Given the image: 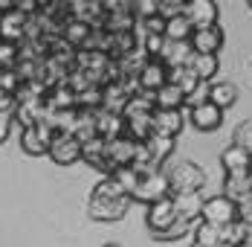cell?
I'll return each instance as SVG.
<instances>
[{
    "instance_id": "1",
    "label": "cell",
    "mask_w": 252,
    "mask_h": 247,
    "mask_svg": "<svg viewBox=\"0 0 252 247\" xmlns=\"http://www.w3.org/2000/svg\"><path fill=\"white\" fill-rule=\"evenodd\" d=\"M130 204H133L130 192H127L113 174H104L99 183L90 189L87 215H90L93 221H119V218H125V212H127Z\"/></svg>"
},
{
    "instance_id": "2",
    "label": "cell",
    "mask_w": 252,
    "mask_h": 247,
    "mask_svg": "<svg viewBox=\"0 0 252 247\" xmlns=\"http://www.w3.org/2000/svg\"><path fill=\"white\" fill-rule=\"evenodd\" d=\"M171 195V183H168V172L165 169H154V172H139L136 186L130 189V198L136 204H154L159 198Z\"/></svg>"
},
{
    "instance_id": "3",
    "label": "cell",
    "mask_w": 252,
    "mask_h": 247,
    "mask_svg": "<svg viewBox=\"0 0 252 247\" xmlns=\"http://www.w3.org/2000/svg\"><path fill=\"white\" fill-rule=\"evenodd\" d=\"M168 172V183L171 192H191V189H203L206 186V172L191 160H177Z\"/></svg>"
},
{
    "instance_id": "4",
    "label": "cell",
    "mask_w": 252,
    "mask_h": 247,
    "mask_svg": "<svg viewBox=\"0 0 252 247\" xmlns=\"http://www.w3.org/2000/svg\"><path fill=\"white\" fill-rule=\"evenodd\" d=\"M55 134L58 131L50 123H44V120L35 123V125H26V128H21V148H24L29 157H41V154L50 151V143H52Z\"/></svg>"
},
{
    "instance_id": "5",
    "label": "cell",
    "mask_w": 252,
    "mask_h": 247,
    "mask_svg": "<svg viewBox=\"0 0 252 247\" xmlns=\"http://www.w3.org/2000/svg\"><path fill=\"white\" fill-rule=\"evenodd\" d=\"M47 157L55 166H73V163L81 160V140H78L76 134H70V131H58L52 137Z\"/></svg>"
},
{
    "instance_id": "6",
    "label": "cell",
    "mask_w": 252,
    "mask_h": 247,
    "mask_svg": "<svg viewBox=\"0 0 252 247\" xmlns=\"http://www.w3.org/2000/svg\"><path fill=\"white\" fill-rule=\"evenodd\" d=\"M189 125H194L203 134H206V131H218V128L223 125V108L215 105L209 96L200 99V102L189 105Z\"/></svg>"
},
{
    "instance_id": "7",
    "label": "cell",
    "mask_w": 252,
    "mask_h": 247,
    "mask_svg": "<svg viewBox=\"0 0 252 247\" xmlns=\"http://www.w3.org/2000/svg\"><path fill=\"white\" fill-rule=\"evenodd\" d=\"M145 221H148V230H151L154 236L171 230V227L180 221L177 206H174V198L165 195V198H159V201H154V204H148V215H145Z\"/></svg>"
},
{
    "instance_id": "8",
    "label": "cell",
    "mask_w": 252,
    "mask_h": 247,
    "mask_svg": "<svg viewBox=\"0 0 252 247\" xmlns=\"http://www.w3.org/2000/svg\"><path fill=\"white\" fill-rule=\"evenodd\" d=\"M200 218L206 221L218 224V227H223V224L235 221L238 218V212H235V201L229 195H212V198H203V212Z\"/></svg>"
},
{
    "instance_id": "9",
    "label": "cell",
    "mask_w": 252,
    "mask_h": 247,
    "mask_svg": "<svg viewBox=\"0 0 252 247\" xmlns=\"http://www.w3.org/2000/svg\"><path fill=\"white\" fill-rule=\"evenodd\" d=\"M81 160H84L87 166H93V169L104 172V174H113L110 163H107V140L99 137V134L81 140Z\"/></svg>"
},
{
    "instance_id": "10",
    "label": "cell",
    "mask_w": 252,
    "mask_h": 247,
    "mask_svg": "<svg viewBox=\"0 0 252 247\" xmlns=\"http://www.w3.org/2000/svg\"><path fill=\"white\" fill-rule=\"evenodd\" d=\"M136 143L130 134H119L113 140H107V163L110 169H119V166H130L133 157H136Z\"/></svg>"
},
{
    "instance_id": "11",
    "label": "cell",
    "mask_w": 252,
    "mask_h": 247,
    "mask_svg": "<svg viewBox=\"0 0 252 247\" xmlns=\"http://www.w3.org/2000/svg\"><path fill=\"white\" fill-rule=\"evenodd\" d=\"M226 44V35L220 24H209V26H194L191 32V47L194 52H220Z\"/></svg>"
},
{
    "instance_id": "12",
    "label": "cell",
    "mask_w": 252,
    "mask_h": 247,
    "mask_svg": "<svg viewBox=\"0 0 252 247\" xmlns=\"http://www.w3.org/2000/svg\"><path fill=\"white\" fill-rule=\"evenodd\" d=\"M186 123L189 120L183 117V108H154V131L157 134L177 137V134H183Z\"/></svg>"
},
{
    "instance_id": "13",
    "label": "cell",
    "mask_w": 252,
    "mask_h": 247,
    "mask_svg": "<svg viewBox=\"0 0 252 247\" xmlns=\"http://www.w3.org/2000/svg\"><path fill=\"white\" fill-rule=\"evenodd\" d=\"M183 15L194 26H209V24H218L220 9H218V0H186Z\"/></svg>"
},
{
    "instance_id": "14",
    "label": "cell",
    "mask_w": 252,
    "mask_h": 247,
    "mask_svg": "<svg viewBox=\"0 0 252 247\" xmlns=\"http://www.w3.org/2000/svg\"><path fill=\"white\" fill-rule=\"evenodd\" d=\"M24 26H26V12L24 9H6L0 12V41H24Z\"/></svg>"
},
{
    "instance_id": "15",
    "label": "cell",
    "mask_w": 252,
    "mask_h": 247,
    "mask_svg": "<svg viewBox=\"0 0 252 247\" xmlns=\"http://www.w3.org/2000/svg\"><path fill=\"white\" fill-rule=\"evenodd\" d=\"M220 166L226 174H247L252 166V154L247 148H241L238 143H232L220 151Z\"/></svg>"
},
{
    "instance_id": "16",
    "label": "cell",
    "mask_w": 252,
    "mask_h": 247,
    "mask_svg": "<svg viewBox=\"0 0 252 247\" xmlns=\"http://www.w3.org/2000/svg\"><path fill=\"white\" fill-rule=\"evenodd\" d=\"M168 82L180 84V87L186 90L189 102H191V99L197 96V93H200V87L206 84V82H203L200 76H197L194 70H191V64H177V67H168ZM189 102H186V105H189Z\"/></svg>"
},
{
    "instance_id": "17",
    "label": "cell",
    "mask_w": 252,
    "mask_h": 247,
    "mask_svg": "<svg viewBox=\"0 0 252 247\" xmlns=\"http://www.w3.org/2000/svg\"><path fill=\"white\" fill-rule=\"evenodd\" d=\"M174 198V206H177V215L186 218V221H197L203 212V195L200 189H191V192H171Z\"/></svg>"
},
{
    "instance_id": "18",
    "label": "cell",
    "mask_w": 252,
    "mask_h": 247,
    "mask_svg": "<svg viewBox=\"0 0 252 247\" xmlns=\"http://www.w3.org/2000/svg\"><path fill=\"white\" fill-rule=\"evenodd\" d=\"M191 55H194L191 38H183V41L165 38V47H162V55H159V58L165 61V67H177V64H189Z\"/></svg>"
},
{
    "instance_id": "19",
    "label": "cell",
    "mask_w": 252,
    "mask_h": 247,
    "mask_svg": "<svg viewBox=\"0 0 252 247\" xmlns=\"http://www.w3.org/2000/svg\"><path fill=\"white\" fill-rule=\"evenodd\" d=\"M96 134L104 140H113L119 134H125V114H113V111H96Z\"/></svg>"
},
{
    "instance_id": "20",
    "label": "cell",
    "mask_w": 252,
    "mask_h": 247,
    "mask_svg": "<svg viewBox=\"0 0 252 247\" xmlns=\"http://www.w3.org/2000/svg\"><path fill=\"white\" fill-rule=\"evenodd\" d=\"M165 82H168V67H165L162 58H151V61L142 67V73H139V84H142V90H154V93H157Z\"/></svg>"
},
{
    "instance_id": "21",
    "label": "cell",
    "mask_w": 252,
    "mask_h": 247,
    "mask_svg": "<svg viewBox=\"0 0 252 247\" xmlns=\"http://www.w3.org/2000/svg\"><path fill=\"white\" fill-rule=\"evenodd\" d=\"M90 32H93V26L87 24V21H81V18H64V24H61V35H64L76 49H81L87 44Z\"/></svg>"
},
{
    "instance_id": "22",
    "label": "cell",
    "mask_w": 252,
    "mask_h": 247,
    "mask_svg": "<svg viewBox=\"0 0 252 247\" xmlns=\"http://www.w3.org/2000/svg\"><path fill=\"white\" fill-rule=\"evenodd\" d=\"M127 93L119 82H107L104 90H101V108L104 111H113V114H125V105H127Z\"/></svg>"
},
{
    "instance_id": "23",
    "label": "cell",
    "mask_w": 252,
    "mask_h": 247,
    "mask_svg": "<svg viewBox=\"0 0 252 247\" xmlns=\"http://www.w3.org/2000/svg\"><path fill=\"white\" fill-rule=\"evenodd\" d=\"M47 105H50L52 111H67V108H78L76 102V90L67 84V82H61V84H55L47 90Z\"/></svg>"
},
{
    "instance_id": "24",
    "label": "cell",
    "mask_w": 252,
    "mask_h": 247,
    "mask_svg": "<svg viewBox=\"0 0 252 247\" xmlns=\"http://www.w3.org/2000/svg\"><path fill=\"white\" fill-rule=\"evenodd\" d=\"M148 61H151V55H148L142 47L130 49V52H125V55H119V58H116V64H119L122 76H139V73H142V67H145Z\"/></svg>"
},
{
    "instance_id": "25",
    "label": "cell",
    "mask_w": 252,
    "mask_h": 247,
    "mask_svg": "<svg viewBox=\"0 0 252 247\" xmlns=\"http://www.w3.org/2000/svg\"><path fill=\"white\" fill-rule=\"evenodd\" d=\"M191 70L200 76L203 82H209V79H215L218 70H220V61H218V52H194L191 55Z\"/></svg>"
},
{
    "instance_id": "26",
    "label": "cell",
    "mask_w": 252,
    "mask_h": 247,
    "mask_svg": "<svg viewBox=\"0 0 252 247\" xmlns=\"http://www.w3.org/2000/svg\"><path fill=\"white\" fill-rule=\"evenodd\" d=\"M154 96H157V108H183V105L189 102L186 90H183L180 84H174V82H165Z\"/></svg>"
},
{
    "instance_id": "27",
    "label": "cell",
    "mask_w": 252,
    "mask_h": 247,
    "mask_svg": "<svg viewBox=\"0 0 252 247\" xmlns=\"http://www.w3.org/2000/svg\"><path fill=\"white\" fill-rule=\"evenodd\" d=\"M125 134H130L133 140H148L154 134V114H133V117H125Z\"/></svg>"
},
{
    "instance_id": "28",
    "label": "cell",
    "mask_w": 252,
    "mask_h": 247,
    "mask_svg": "<svg viewBox=\"0 0 252 247\" xmlns=\"http://www.w3.org/2000/svg\"><path fill=\"white\" fill-rule=\"evenodd\" d=\"M206 96L212 99L215 105H220L223 111H229V108L238 102V87H235L232 82H215V84L206 90Z\"/></svg>"
},
{
    "instance_id": "29",
    "label": "cell",
    "mask_w": 252,
    "mask_h": 247,
    "mask_svg": "<svg viewBox=\"0 0 252 247\" xmlns=\"http://www.w3.org/2000/svg\"><path fill=\"white\" fill-rule=\"evenodd\" d=\"M194 245L197 247H220V227L200 218L194 227Z\"/></svg>"
},
{
    "instance_id": "30",
    "label": "cell",
    "mask_w": 252,
    "mask_h": 247,
    "mask_svg": "<svg viewBox=\"0 0 252 247\" xmlns=\"http://www.w3.org/2000/svg\"><path fill=\"white\" fill-rule=\"evenodd\" d=\"M174 140H177V137H165V134H157V131L145 140L148 148H151V154H154V160H157L159 166L171 157V151H174Z\"/></svg>"
},
{
    "instance_id": "31",
    "label": "cell",
    "mask_w": 252,
    "mask_h": 247,
    "mask_svg": "<svg viewBox=\"0 0 252 247\" xmlns=\"http://www.w3.org/2000/svg\"><path fill=\"white\" fill-rule=\"evenodd\" d=\"M191 32H194V24L183 15V12H177L171 18H165V38H177V41H183V38H191Z\"/></svg>"
},
{
    "instance_id": "32",
    "label": "cell",
    "mask_w": 252,
    "mask_h": 247,
    "mask_svg": "<svg viewBox=\"0 0 252 247\" xmlns=\"http://www.w3.org/2000/svg\"><path fill=\"white\" fill-rule=\"evenodd\" d=\"M244 239H247V224L241 218H235V221L220 227V247H241Z\"/></svg>"
},
{
    "instance_id": "33",
    "label": "cell",
    "mask_w": 252,
    "mask_h": 247,
    "mask_svg": "<svg viewBox=\"0 0 252 247\" xmlns=\"http://www.w3.org/2000/svg\"><path fill=\"white\" fill-rule=\"evenodd\" d=\"M247 192H252L250 177H247V174H226V177H223V195H229L232 201L244 198Z\"/></svg>"
},
{
    "instance_id": "34",
    "label": "cell",
    "mask_w": 252,
    "mask_h": 247,
    "mask_svg": "<svg viewBox=\"0 0 252 247\" xmlns=\"http://www.w3.org/2000/svg\"><path fill=\"white\" fill-rule=\"evenodd\" d=\"M101 90H104V84H90V87H84V90H78L76 93V102L78 108H101Z\"/></svg>"
},
{
    "instance_id": "35",
    "label": "cell",
    "mask_w": 252,
    "mask_h": 247,
    "mask_svg": "<svg viewBox=\"0 0 252 247\" xmlns=\"http://www.w3.org/2000/svg\"><path fill=\"white\" fill-rule=\"evenodd\" d=\"M18 61H21V44L0 41V70L3 67H18Z\"/></svg>"
},
{
    "instance_id": "36",
    "label": "cell",
    "mask_w": 252,
    "mask_h": 247,
    "mask_svg": "<svg viewBox=\"0 0 252 247\" xmlns=\"http://www.w3.org/2000/svg\"><path fill=\"white\" fill-rule=\"evenodd\" d=\"M139 47L145 49L151 58H159V55H162V47H165V32H148Z\"/></svg>"
},
{
    "instance_id": "37",
    "label": "cell",
    "mask_w": 252,
    "mask_h": 247,
    "mask_svg": "<svg viewBox=\"0 0 252 247\" xmlns=\"http://www.w3.org/2000/svg\"><path fill=\"white\" fill-rule=\"evenodd\" d=\"M21 82H24V76L18 73V67H3V70H0V90L15 93V90L21 87Z\"/></svg>"
},
{
    "instance_id": "38",
    "label": "cell",
    "mask_w": 252,
    "mask_h": 247,
    "mask_svg": "<svg viewBox=\"0 0 252 247\" xmlns=\"http://www.w3.org/2000/svg\"><path fill=\"white\" fill-rule=\"evenodd\" d=\"M232 143H238L241 148H247L252 154V120H244V123L235 128V137H232Z\"/></svg>"
},
{
    "instance_id": "39",
    "label": "cell",
    "mask_w": 252,
    "mask_h": 247,
    "mask_svg": "<svg viewBox=\"0 0 252 247\" xmlns=\"http://www.w3.org/2000/svg\"><path fill=\"white\" fill-rule=\"evenodd\" d=\"M133 15L139 21L151 18V15H159V0H133Z\"/></svg>"
},
{
    "instance_id": "40",
    "label": "cell",
    "mask_w": 252,
    "mask_h": 247,
    "mask_svg": "<svg viewBox=\"0 0 252 247\" xmlns=\"http://www.w3.org/2000/svg\"><path fill=\"white\" fill-rule=\"evenodd\" d=\"M235 212H238L241 221H252V192H247L244 198L235 201Z\"/></svg>"
},
{
    "instance_id": "41",
    "label": "cell",
    "mask_w": 252,
    "mask_h": 247,
    "mask_svg": "<svg viewBox=\"0 0 252 247\" xmlns=\"http://www.w3.org/2000/svg\"><path fill=\"white\" fill-rule=\"evenodd\" d=\"M12 125H15V120H12V111H0V146L9 140Z\"/></svg>"
},
{
    "instance_id": "42",
    "label": "cell",
    "mask_w": 252,
    "mask_h": 247,
    "mask_svg": "<svg viewBox=\"0 0 252 247\" xmlns=\"http://www.w3.org/2000/svg\"><path fill=\"white\" fill-rule=\"evenodd\" d=\"M183 6H186V0H159V15L171 18L177 12H183Z\"/></svg>"
},
{
    "instance_id": "43",
    "label": "cell",
    "mask_w": 252,
    "mask_h": 247,
    "mask_svg": "<svg viewBox=\"0 0 252 247\" xmlns=\"http://www.w3.org/2000/svg\"><path fill=\"white\" fill-rule=\"evenodd\" d=\"M12 108H15V93L0 90V111H12Z\"/></svg>"
},
{
    "instance_id": "44",
    "label": "cell",
    "mask_w": 252,
    "mask_h": 247,
    "mask_svg": "<svg viewBox=\"0 0 252 247\" xmlns=\"http://www.w3.org/2000/svg\"><path fill=\"white\" fill-rule=\"evenodd\" d=\"M244 224H247V239H244V245L252 247V221H244Z\"/></svg>"
},
{
    "instance_id": "45",
    "label": "cell",
    "mask_w": 252,
    "mask_h": 247,
    "mask_svg": "<svg viewBox=\"0 0 252 247\" xmlns=\"http://www.w3.org/2000/svg\"><path fill=\"white\" fill-rule=\"evenodd\" d=\"M247 177H250V186H252V166H250V172H247Z\"/></svg>"
},
{
    "instance_id": "46",
    "label": "cell",
    "mask_w": 252,
    "mask_h": 247,
    "mask_svg": "<svg viewBox=\"0 0 252 247\" xmlns=\"http://www.w3.org/2000/svg\"><path fill=\"white\" fill-rule=\"evenodd\" d=\"M247 6H250V12H252V0H247Z\"/></svg>"
}]
</instances>
